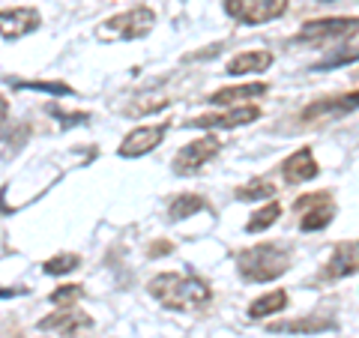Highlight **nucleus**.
<instances>
[{
  "label": "nucleus",
  "instance_id": "c756f323",
  "mask_svg": "<svg viewBox=\"0 0 359 338\" xmlns=\"http://www.w3.org/2000/svg\"><path fill=\"white\" fill-rule=\"evenodd\" d=\"M27 288H0V299H13V297H25Z\"/></svg>",
  "mask_w": 359,
  "mask_h": 338
},
{
  "label": "nucleus",
  "instance_id": "6e6552de",
  "mask_svg": "<svg viewBox=\"0 0 359 338\" xmlns=\"http://www.w3.org/2000/svg\"><path fill=\"white\" fill-rule=\"evenodd\" d=\"M222 150V141L216 135H204L198 141H189L186 147H180V153L174 156V174H183V177H192L204 168L210 159H216Z\"/></svg>",
  "mask_w": 359,
  "mask_h": 338
},
{
  "label": "nucleus",
  "instance_id": "ddd939ff",
  "mask_svg": "<svg viewBox=\"0 0 359 338\" xmlns=\"http://www.w3.org/2000/svg\"><path fill=\"white\" fill-rule=\"evenodd\" d=\"M36 326H39V332H57V335L72 338L78 332L90 330V326H93V318L84 314L81 309H60V311L48 314V318H42Z\"/></svg>",
  "mask_w": 359,
  "mask_h": 338
},
{
  "label": "nucleus",
  "instance_id": "b1692460",
  "mask_svg": "<svg viewBox=\"0 0 359 338\" xmlns=\"http://www.w3.org/2000/svg\"><path fill=\"white\" fill-rule=\"evenodd\" d=\"M359 60V45H347V48H339V51H330L323 60L314 63V69H339V66H347Z\"/></svg>",
  "mask_w": 359,
  "mask_h": 338
},
{
  "label": "nucleus",
  "instance_id": "4be33fe9",
  "mask_svg": "<svg viewBox=\"0 0 359 338\" xmlns=\"http://www.w3.org/2000/svg\"><path fill=\"white\" fill-rule=\"evenodd\" d=\"M6 84L15 90H39V93H51V96H72V87L63 81H18V78H6Z\"/></svg>",
  "mask_w": 359,
  "mask_h": 338
},
{
  "label": "nucleus",
  "instance_id": "f8f14e48",
  "mask_svg": "<svg viewBox=\"0 0 359 338\" xmlns=\"http://www.w3.org/2000/svg\"><path fill=\"white\" fill-rule=\"evenodd\" d=\"M42 25V18L36 13V6H13V9H0V36L4 39H21L33 33Z\"/></svg>",
  "mask_w": 359,
  "mask_h": 338
},
{
  "label": "nucleus",
  "instance_id": "393cba45",
  "mask_svg": "<svg viewBox=\"0 0 359 338\" xmlns=\"http://www.w3.org/2000/svg\"><path fill=\"white\" fill-rule=\"evenodd\" d=\"M81 266V257L78 255H54L48 257V261L42 264L45 269V276H66V273H72V269Z\"/></svg>",
  "mask_w": 359,
  "mask_h": 338
},
{
  "label": "nucleus",
  "instance_id": "7c9ffc66",
  "mask_svg": "<svg viewBox=\"0 0 359 338\" xmlns=\"http://www.w3.org/2000/svg\"><path fill=\"white\" fill-rule=\"evenodd\" d=\"M6 114H9V105H6V99L0 96V123H6Z\"/></svg>",
  "mask_w": 359,
  "mask_h": 338
},
{
  "label": "nucleus",
  "instance_id": "dca6fc26",
  "mask_svg": "<svg viewBox=\"0 0 359 338\" xmlns=\"http://www.w3.org/2000/svg\"><path fill=\"white\" fill-rule=\"evenodd\" d=\"M273 66V54L264 48H252V51H240L237 58L228 60V75H255V72H266Z\"/></svg>",
  "mask_w": 359,
  "mask_h": 338
},
{
  "label": "nucleus",
  "instance_id": "412c9836",
  "mask_svg": "<svg viewBox=\"0 0 359 338\" xmlns=\"http://www.w3.org/2000/svg\"><path fill=\"white\" fill-rule=\"evenodd\" d=\"M233 195H237L240 201H264V198L276 195V183H273V180H266V177H257V180H252V183L240 186Z\"/></svg>",
  "mask_w": 359,
  "mask_h": 338
},
{
  "label": "nucleus",
  "instance_id": "39448f33",
  "mask_svg": "<svg viewBox=\"0 0 359 338\" xmlns=\"http://www.w3.org/2000/svg\"><path fill=\"white\" fill-rule=\"evenodd\" d=\"M224 13L240 25H266L287 13V0H224Z\"/></svg>",
  "mask_w": 359,
  "mask_h": 338
},
{
  "label": "nucleus",
  "instance_id": "a878e982",
  "mask_svg": "<svg viewBox=\"0 0 359 338\" xmlns=\"http://www.w3.org/2000/svg\"><path fill=\"white\" fill-rule=\"evenodd\" d=\"M81 297H84L81 285H63V288H57L51 294V302H54V306H60V309H66V306H72V302H78Z\"/></svg>",
  "mask_w": 359,
  "mask_h": 338
},
{
  "label": "nucleus",
  "instance_id": "a211bd4d",
  "mask_svg": "<svg viewBox=\"0 0 359 338\" xmlns=\"http://www.w3.org/2000/svg\"><path fill=\"white\" fill-rule=\"evenodd\" d=\"M285 309H287V294L285 290H269V294L252 299L249 309H245V314H249L252 320H261V318H269V314H278Z\"/></svg>",
  "mask_w": 359,
  "mask_h": 338
},
{
  "label": "nucleus",
  "instance_id": "6ab92c4d",
  "mask_svg": "<svg viewBox=\"0 0 359 338\" xmlns=\"http://www.w3.org/2000/svg\"><path fill=\"white\" fill-rule=\"evenodd\" d=\"M201 210H210L207 198L204 195H195V191H183V195H177L171 201V207H168V219L171 222H183L189 216H195Z\"/></svg>",
  "mask_w": 359,
  "mask_h": 338
},
{
  "label": "nucleus",
  "instance_id": "bb28decb",
  "mask_svg": "<svg viewBox=\"0 0 359 338\" xmlns=\"http://www.w3.org/2000/svg\"><path fill=\"white\" fill-rule=\"evenodd\" d=\"M45 111H48V114L51 117H57L60 123H63V126H81V123H87L90 120V114H87V111H75V114H69V111H63L60 105H45Z\"/></svg>",
  "mask_w": 359,
  "mask_h": 338
},
{
  "label": "nucleus",
  "instance_id": "20e7f679",
  "mask_svg": "<svg viewBox=\"0 0 359 338\" xmlns=\"http://www.w3.org/2000/svg\"><path fill=\"white\" fill-rule=\"evenodd\" d=\"M359 33V18L356 15H332V18H314L306 21L297 33V42L302 45H323L330 39H351Z\"/></svg>",
  "mask_w": 359,
  "mask_h": 338
},
{
  "label": "nucleus",
  "instance_id": "cd10ccee",
  "mask_svg": "<svg viewBox=\"0 0 359 338\" xmlns=\"http://www.w3.org/2000/svg\"><path fill=\"white\" fill-rule=\"evenodd\" d=\"M168 105V99H150V96H144V102H132L126 105L123 111H126L129 117H144V114H150V111H159Z\"/></svg>",
  "mask_w": 359,
  "mask_h": 338
},
{
  "label": "nucleus",
  "instance_id": "1a4fd4ad",
  "mask_svg": "<svg viewBox=\"0 0 359 338\" xmlns=\"http://www.w3.org/2000/svg\"><path fill=\"white\" fill-rule=\"evenodd\" d=\"M359 273V240H344L335 243V249L330 255L327 266L320 269L318 281H335V278H347Z\"/></svg>",
  "mask_w": 359,
  "mask_h": 338
},
{
  "label": "nucleus",
  "instance_id": "4468645a",
  "mask_svg": "<svg viewBox=\"0 0 359 338\" xmlns=\"http://www.w3.org/2000/svg\"><path fill=\"white\" fill-rule=\"evenodd\" d=\"M318 174H320V165L314 162V153L309 147H299L297 153H290L287 159L282 162V177H285V183H290V186L309 183V180H314Z\"/></svg>",
  "mask_w": 359,
  "mask_h": 338
},
{
  "label": "nucleus",
  "instance_id": "423d86ee",
  "mask_svg": "<svg viewBox=\"0 0 359 338\" xmlns=\"http://www.w3.org/2000/svg\"><path fill=\"white\" fill-rule=\"evenodd\" d=\"M294 212L299 216V231H320L327 228L335 216V204L330 191H311V195H299L294 201Z\"/></svg>",
  "mask_w": 359,
  "mask_h": 338
},
{
  "label": "nucleus",
  "instance_id": "0eeeda50",
  "mask_svg": "<svg viewBox=\"0 0 359 338\" xmlns=\"http://www.w3.org/2000/svg\"><path fill=\"white\" fill-rule=\"evenodd\" d=\"M356 108H359V90L344 93V96L314 99L311 105H306L299 111V123H306V126H318V123H330V120H339L344 114H353Z\"/></svg>",
  "mask_w": 359,
  "mask_h": 338
},
{
  "label": "nucleus",
  "instance_id": "9d476101",
  "mask_svg": "<svg viewBox=\"0 0 359 338\" xmlns=\"http://www.w3.org/2000/svg\"><path fill=\"white\" fill-rule=\"evenodd\" d=\"M261 117V108L257 105H237L224 114H204V117H192L186 120L183 126L189 129H237V126H245V123H255Z\"/></svg>",
  "mask_w": 359,
  "mask_h": 338
},
{
  "label": "nucleus",
  "instance_id": "5701e85b",
  "mask_svg": "<svg viewBox=\"0 0 359 338\" xmlns=\"http://www.w3.org/2000/svg\"><path fill=\"white\" fill-rule=\"evenodd\" d=\"M27 138H30V126H27V123H18L15 132H6L4 138H0V156H4V159L15 156L21 147H25Z\"/></svg>",
  "mask_w": 359,
  "mask_h": 338
},
{
  "label": "nucleus",
  "instance_id": "7ed1b4c3",
  "mask_svg": "<svg viewBox=\"0 0 359 338\" xmlns=\"http://www.w3.org/2000/svg\"><path fill=\"white\" fill-rule=\"evenodd\" d=\"M156 27V13L150 6H132L126 13L111 15L102 21L96 30V36L102 42H129V39H141Z\"/></svg>",
  "mask_w": 359,
  "mask_h": 338
},
{
  "label": "nucleus",
  "instance_id": "f3484780",
  "mask_svg": "<svg viewBox=\"0 0 359 338\" xmlns=\"http://www.w3.org/2000/svg\"><path fill=\"white\" fill-rule=\"evenodd\" d=\"M269 90L266 81H252V84H237V87H222L216 90L207 102L212 105H233V102H243V99H255V96H264Z\"/></svg>",
  "mask_w": 359,
  "mask_h": 338
},
{
  "label": "nucleus",
  "instance_id": "c85d7f7f",
  "mask_svg": "<svg viewBox=\"0 0 359 338\" xmlns=\"http://www.w3.org/2000/svg\"><path fill=\"white\" fill-rule=\"evenodd\" d=\"M171 252H174V245L168 243V240H159V243H153L150 249H147V255H150V257H165V255H171Z\"/></svg>",
  "mask_w": 359,
  "mask_h": 338
},
{
  "label": "nucleus",
  "instance_id": "9b49d317",
  "mask_svg": "<svg viewBox=\"0 0 359 338\" xmlns=\"http://www.w3.org/2000/svg\"><path fill=\"white\" fill-rule=\"evenodd\" d=\"M165 135H168V123H159V126H138L120 141L117 153L123 159H138V156H147L150 150L159 147Z\"/></svg>",
  "mask_w": 359,
  "mask_h": 338
},
{
  "label": "nucleus",
  "instance_id": "aec40b11",
  "mask_svg": "<svg viewBox=\"0 0 359 338\" xmlns=\"http://www.w3.org/2000/svg\"><path fill=\"white\" fill-rule=\"evenodd\" d=\"M278 216H282V204L273 201V204H266V207H261L257 212H252V219L245 222V234H264L266 228H273Z\"/></svg>",
  "mask_w": 359,
  "mask_h": 338
},
{
  "label": "nucleus",
  "instance_id": "f03ea898",
  "mask_svg": "<svg viewBox=\"0 0 359 338\" xmlns=\"http://www.w3.org/2000/svg\"><path fill=\"white\" fill-rule=\"evenodd\" d=\"M237 269L245 281L266 285V281L282 278L290 269V252L276 243H257L237 255Z\"/></svg>",
  "mask_w": 359,
  "mask_h": 338
},
{
  "label": "nucleus",
  "instance_id": "f257e3e1",
  "mask_svg": "<svg viewBox=\"0 0 359 338\" xmlns=\"http://www.w3.org/2000/svg\"><path fill=\"white\" fill-rule=\"evenodd\" d=\"M147 290L159 306L171 311H204L212 299L210 285L192 273H159L147 281Z\"/></svg>",
  "mask_w": 359,
  "mask_h": 338
},
{
  "label": "nucleus",
  "instance_id": "2eb2a0df",
  "mask_svg": "<svg viewBox=\"0 0 359 338\" xmlns=\"http://www.w3.org/2000/svg\"><path fill=\"white\" fill-rule=\"evenodd\" d=\"M266 330L269 332H290V335H318V332L335 330V320L320 318V314H306V318H297V320H276V323H269Z\"/></svg>",
  "mask_w": 359,
  "mask_h": 338
}]
</instances>
